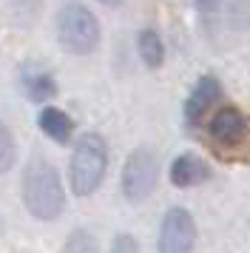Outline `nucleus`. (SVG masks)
Here are the masks:
<instances>
[{
	"mask_svg": "<svg viewBox=\"0 0 250 253\" xmlns=\"http://www.w3.org/2000/svg\"><path fill=\"white\" fill-rule=\"evenodd\" d=\"M20 191H23V205L40 222H54L66 208L60 173L48 160H32L26 165Z\"/></svg>",
	"mask_w": 250,
	"mask_h": 253,
	"instance_id": "obj_1",
	"label": "nucleus"
},
{
	"mask_svg": "<svg viewBox=\"0 0 250 253\" xmlns=\"http://www.w3.org/2000/svg\"><path fill=\"white\" fill-rule=\"evenodd\" d=\"M108 171V142L100 134H83L74 145L71 165H68V182L74 196H91L105 179Z\"/></svg>",
	"mask_w": 250,
	"mask_h": 253,
	"instance_id": "obj_2",
	"label": "nucleus"
},
{
	"mask_svg": "<svg viewBox=\"0 0 250 253\" xmlns=\"http://www.w3.org/2000/svg\"><path fill=\"white\" fill-rule=\"evenodd\" d=\"M57 43L74 57H85L100 46V23L83 3H68L57 14Z\"/></svg>",
	"mask_w": 250,
	"mask_h": 253,
	"instance_id": "obj_3",
	"label": "nucleus"
},
{
	"mask_svg": "<svg viewBox=\"0 0 250 253\" xmlns=\"http://www.w3.org/2000/svg\"><path fill=\"white\" fill-rule=\"evenodd\" d=\"M157 179H159L157 154L151 148H134L123 165V196L131 205H139L154 194Z\"/></svg>",
	"mask_w": 250,
	"mask_h": 253,
	"instance_id": "obj_4",
	"label": "nucleus"
},
{
	"mask_svg": "<svg viewBox=\"0 0 250 253\" xmlns=\"http://www.w3.org/2000/svg\"><path fill=\"white\" fill-rule=\"evenodd\" d=\"M196 248V222L185 208H170L162 216L157 236V253H193Z\"/></svg>",
	"mask_w": 250,
	"mask_h": 253,
	"instance_id": "obj_5",
	"label": "nucleus"
},
{
	"mask_svg": "<svg viewBox=\"0 0 250 253\" xmlns=\"http://www.w3.org/2000/svg\"><path fill=\"white\" fill-rule=\"evenodd\" d=\"M208 134H210V139H213L216 145L233 148V145H239V142L245 139V134H248V120H245V114L239 111L236 105H222V108L210 117Z\"/></svg>",
	"mask_w": 250,
	"mask_h": 253,
	"instance_id": "obj_6",
	"label": "nucleus"
},
{
	"mask_svg": "<svg viewBox=\"0 0 250 253\" xmlns=\"http://www.w3.org/2000/svg\"><path fill=\"white\" fill-rule=\"evenodd\" d=\"M219 97H222L219 80L210 77V74L199 77L196 85H193V91L188 94V100H185V123H188V126H199L205 120V114L210 111V105H213Z\"/></svg>",
	"mask_w": 250,
	"mask_h": 253,
	"instance_id": "obj_7",
	"label": "nucleus"
},
{
	"mask_svg": "<svg viewBox=\"0 0 250 253\" xmlns=\"http://www.w3.org/2000/svg\"><path fill=\"white\" fill-rule=\"evenodd\" d=\"M37 126L45 137L57 142V145H68L71 142V134H74V120L63 111V108H54V105H45L37 114Z\"/></svg>",
	"mask_w": 250,
	"mask_h": 253,
	"instance_id": "obj_8",
	"label": "nucleus"
},
{
	"mask_svg": "<svg viewBox=\"0 0 250 253\" xmlns=\"http://www.w3.org/2000/svg\"><path fill=\"white\" fill-rule=\"evenodd\" d=\"M168 176L176 188H193V185L210 179V168H208L199 157H193V154H179L176 160L170 162Z\"/></svg>",
	"mask_w": 250,
	"mask_h": 253,
	"instance_id": "obj_9",
	"label": "nucleus"
},
{
	"mask_svg": "<svg viewBox=\"0 0 250 253\" xmlns=\"http://www.w3.org/2000/svg\"><path fill=\"white\" fill-rule=\"evenodd\" d=\"M20 85H23V91H26V97H29L32 103H45V100H51L57 94L54 77L43 69H23Z\"/></svg>",
	"mask_w": 250,
	"mask_h": 253,
	"instance_id": "obj_10",
	"label": "nucleus"
},
{
	"mask_svg": "<svg viewBox=\"0 0 250 253\" xmlns=\"http://www.w3.org/2000/svg\"><path fill=\"white\" fill-rule=\"evenodd\" d=\"M136 46H139V57H142L148 69H159L165 63V46H162V37L154 29H142Z\"/></svg>",
	"mask_w": 250,
	"mask_h": 253,
	"instance_id": "obj_11",
	"label": "nucleus"
},
{
	"mask_svg": "<svg viewBox=\"0 0 250 253\" xmlns=\"http://www.w3.org/2000/svg\"><path fill=\"white\" fill-rule=\"evenodd\" d=\"M63 253H100V248H97V239L88 230L74 228L63 242Z\"/></svg>",
	"mask_w": 250,
	"mask_h": 253,
	"instance_id": "obj_12",
	"label": "nucleus"
},
{
	"mask_svg": "<svg viewBox=\"0 0 250 253\" xmlns=\"http://www.w3.org/2000/svg\"><path fill=\"white\" fill-rule=\"evenodd\" d=\"M14 160H17V148H14V137L11 131L3 123H0V173H6L14 168Z\"/></svg>",
	"mask_w": 250,
	"mask_h": 253,
	"instance_id": "obj_13",
	"label": "nucleus"
},
{
	"mask_svg": "<svg viewBox=\"0 0 250 253\" xmlns=\"http://www.w3.org/2000/svg\"><path fill=\"white\" fill-rule=\"evenodd\" d=\"M108 253H139V245H136V239L131 233H117Z\"/></svg>",
	"mask_w": 250,
	"mask_h": 253,
	"instance_id": "obj_14",
	"label": "nucleus"
},
{
	"mask_svg": "<svg viewBox=\"0 0 250 253\" xmlns=\"http://www.w3.org/2000/svg\"><path fill=\"white\" fill-rule=\"evenodd\" d=\"M191 3L199 9V12H213V9L222 6V0H191Z\"/></svg>",
	"mask_w": 250,
	"mask_h": 253,
	"instance_id": "obj_15",
	"label": "nucleus"
},
{
	"mask_svg": "<svg viewBox=\"0 0 250 253\" xmlns=\"http://www.w3.org/2000/svg\"><path fill=\"white\" fill-rule=\"evenodd\" d=\"M100 3H105V6H120L123 0H100Z\"/></svg>",
	"mask_w": 250,
	"mask_h": 253,
	"instance_id": "obj_16",
	"label": "nucleus"
}]
</instances>
